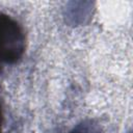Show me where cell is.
<instances>
[{
  "label": "cell",
  "mask_w": 133,
  "mask_h": 133,
  "mask_svg": "<svg viewBox=\"0 0 133 133\" xmlns=\"http://www.w3.org/2000/svg\"><path fill=\"white\" fill-rule=\"evenodd\" d=\"M23 34L16 22L0 16V61H15L23 51Z\"/></svg>",
  "instance_id": "1"
}]
</instances>
